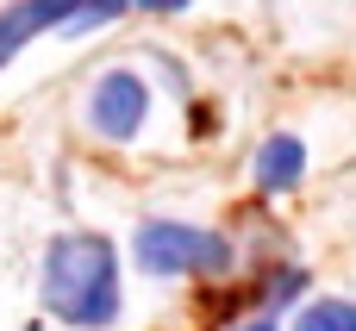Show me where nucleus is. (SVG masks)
Returning <instances> with one entry per match:
<instances>
[{"instance_id":"1","label":"nucleus","mask_w":356,"mask_h":331,"mask_svg":"<svg viewBox=\"0 0 356 331\" xmlns=\"http://www.w3.org/2000/svg\"><path fill=\"white\" fill-rule=\"evenodd\" d=\"M44 307L63 319V325H106L119 313V257L106 238H88V232H69L44 250Z\"/></svg>"},{"instance_id":"2","label":"nucleus","mask_w":356,"mask_h":331,"mask_svg":"<svg viewBox=\"0 0 356 331\" xmlns=\"http://www.w3.org/2000/svg\"><path fill=\"white\" fill-rule=\"evenodd\" d=\"M138 269L144 275H225L232 244L219 232H200L181 219H150V225H138Z\"/></svg>"},{"instance_id":"3","label":"nucleus","mask_w":356,"mask_h":331,"mask_svg":"<svg viewBox=\"0 0 356 331\" xmlns=\"http://www.w3.org/2000/svg\"><path fill=\"white\" fill-rule=\"evenodd\" d=\"M144 113H150V88H144L131 69H106V75L94 81V94H88V125H94L100 138H113V144L138 138Z\"/></svg>"},{"instance_id":"4","label":"nucleus","mask_w":356,"mask_h":331,"mask_svg":"<svg viewBox=\"0 0 356 331\" xmlns=\"http://www.w3.org/2000/svg\"><path fill=\"white\" fill-rule=\"evenodd\" d=\"M50 25H75V0H13L6 13H0V63L6 56H19L38 31H50Z\"/></svg>"},{"instance_id":"5","label":"nucleus","mask_w":356,"mask_h":331,"mask_svg":"<svg viewBox=\"0 0 356 331\" xmlns=\"http://www.w3.org/2000/svg\"><path fill=\"white\" fill-rule=\"evenodd\" d=\"M300 169H307V144H300V138H269V144L257 150V188H263V194L294 188Z\"/></svg>"},{"instance_id":"6","label":"nucleus","mask_w":356,"mask_h":331,"mask_svg":"<svg viewBox=\"0 0 356 331\" xmlns=\"http://www.w3.org/2000/svg\"><path fill=\"white\" fill-rule=\"evenodd\" d=\"M294 331H356V307L350 300H313L294 319Z\"/></svg>"},{"instance_id":"7","label":"nucleus","mask_w":356,"mask_h":331,"mask_svg":"<svg viewBox=\"0 0 356 331\" xmlns=\"http://www.w3.org/2000/svg\"><path fill=\"white\" fill-rule=\"evenodd\" d=\"M294 288H307V275H300V269L275 275V294H269V307H288V300H294Z\"/></svg>"},{"instance_id":"8","label":"nucleus","mask_w":356,"mask_h":331,"mask_svg":"<svg viewBox=\"0 0 356 331\" xmlns=\"http://www.w3.org/2000/svg\"><path fill=\"white\" fill-rule=\"evenodd\" d=\"M131 6H144V13H181L188 0H131Z\"/></svg>"},{"instance_id":"9","label":"nucleus","mask_w":356,"mask_h":331,"mask_svg":"<svg viewBox=\"0 0 356 331\" xmlns=\"http://www.w3.org/2000/svg\"><path fill=\"white\" fill-rule=\"evenodd\" d=\"M244 331H275V325H263V319H257V325H244Z\"/></svg>"}]
</instances>
